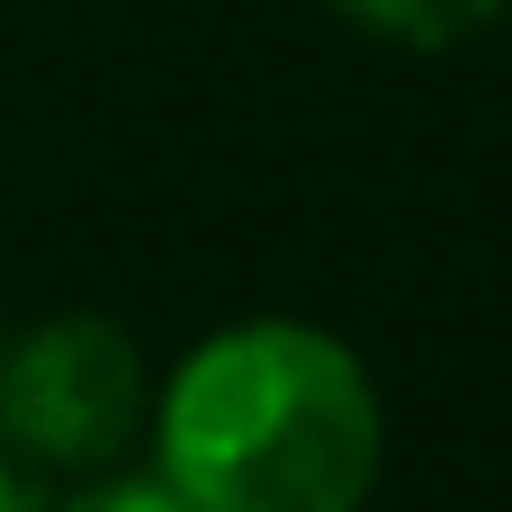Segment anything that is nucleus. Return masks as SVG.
<instances>
[{
  "mask_svg": "<svg viewBox=\"0 0 512 512\" xmlns=\"http://www.w3.org/2000/svg\"><path fill=\"white\" fill-rule=\"evenodd\" d=\"M0 512H36V504H27V486H18L9 468H0Z\"/></svg>",
  "mask_w": 512,
  "mask_h": 512,
  "instance_id": "obj_5",
  "label": "nucleus"
},
{
  "mask_svg": "<svg viewBox=\"0 0 512 512\" xmlns=\"http://www.w3.org/2000/svg\"><path fill=\"white\" fill-rule=\"evenodd\" d=\"M333 9H342V18H360L369 36L414 45V54H450V45L486 36L504 0H333Z\"/></svg>",
  "mask_w": 512,
  "mask_h": 512,
  "instance_id": "obj_3",
  "label": "nucleus"
},
{
  "mask_svg": "<svg viewBox=\"0 0 512 512\" xmlns=\"http://www.w3.org/2000/svg\"><path fill=\"white\" fill-rule=\"evenodd\" d=\"M63 512H189L162 477H108V486H90V495H72Z\"/></svg>",
  "mask_w": 512,
  "mask_h": 512,
  "instance_id": "obj_4",
  "label": "nucleus"
},
{
  "mask_svg": "<svg viewBox=\"0 0 512 512\" xmlns=\"http://www.w3.org/2000/svg\"><path fill=\"white\" fill-rule=\"evenodd\" d=\"M144 423V351L108 315H54L0 351V441L36 468H108Z\"/></svg>",
  "mask_w": 512,
  "mask_h": 512,
  "instance_id": "obj_2",
  "label": "nucleus"
},
{
  "mask_svg": "<svg viewBox=\"0 0 512 512\" xmlns=\"http://www.w3.org/2000/svg\"><path fill=\"white\" fill-rule=\"evenodd\" d=\"M153 441L189 512H360L387 468V405L333 333L261 315L180 360Z\"/></svg>",
  "mask_w": 512,
  "mask_h": 512,
  "instance_id": "obj_1",
  "label": "nucleus"
}]
</instances>
